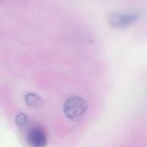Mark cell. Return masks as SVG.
Masks as SVG:
<instances>
[{"label":"cell","mask_w":147,"mask_h":147,"mask_svg":"<svg viewBox=\"0 0 147 147\" xmlns=\"http://www.w3.org/2000/svg\"><path fill=\"white\" fill-rule=\"evenodd\" d=\"M29 119L25 113H18L16 117V124L19 126H25L28 124Z\"/></svg>","instance_id":"cell-5"},{"label":"cell","mask_w":147,"mask_h":147,"mask_svg":"<svg viewBox=\"0 0 147 147\" xmlns=\"http://www.w3.org/2000/svg\"><path fill=\"white\" fill-rule=\"evenodd\" d=\"M141 15L139 13H113L108 18V22L114 28H125L135 24Z\"/></svg>","instance_id":"cell-2"},{"label":"cell","mask_w":147,"mask_h":147,"mask_svg":"<svg viewBox=\"0 0 147 147\" xmlns=\"http://www.w3.org/2000/svg\"><path fill=\"white\" fill-rule=\"evenodd\" d=\"M88 104L87 100L80 96L74 95L66 100L63 104V113L70 119H78L87 112Z\"/></svg>","instance_id":"cell-1"},{"label":"cell","mask_w":147,"mask_h":147,"mask_svg":"<svg viewBox=\"0 0 147 147\" xmlns=\"http://www.w3.org/2000/svg\"><path fill=\"white\" fill-rule=\"evenodd\" d=\"M26 140L30 147H46L48 144L46 132L40 125H35L29 130Z\"/></svg>","instance_id":"cell-3"},{"label":"cell","mask_w":147,"mask_h":147,"mask_svg":"<svg viewBox=\"0 0 147 147\" xmlns=\"http://www.w3.org/2000/svg\"><path fill=\"white\" fill-rule=\"evenodd\" d=\"M0 1H2V0H0Z\"/></svg>","instance_id":"cell-6"},{"label":"cell","mask_w":147,"mask_h":147,"mask_svg":"<svg viewBox=\"0 0 147 147\" xmlns=\"http://www.w3.org/2000/svg\"><path fill=\"white\" fill-rule=\"evenodd\" d=\"M24 100L28 107H33V108H37L42 105V100L41 97L34 93L27 94L24 97Z\"/></svg>","instance_id":"cell-4"}]
</instances>
